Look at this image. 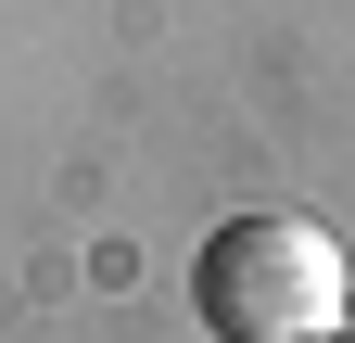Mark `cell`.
I'll return each instance as SVG.
<instances>
[{
  "label": "cell",
  "instance_id": "6da1fadb",
  "mask_svg": "<svg viewBox=\"0 0 355 343\" xmlns=\"http://www.w3.org/2000/svg\"><path fill=\"white\" fill-rule=\"evenodd\" d=\"M191 318L216 343H330V331H355V254L304 203L216 217L191 254Z\"/></svg>",
  "mask_w": 355,
  "mask_h": 343
},
{
  "label": "cell",
  "instance_id": "7a4b0ae2",
  "mask_svg": "<svg viewBox=\"0 0 355 343\" xmlns=\"http://www.w3.org/2000/svg\"><path fill=\"white\" fill-rule=\"evenodd\" d=\"M343 343H355V331H343Z\"/></svg>",
  "mask_w": 355,
  "mask_h": 343
}]
</instances>
